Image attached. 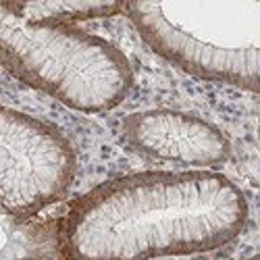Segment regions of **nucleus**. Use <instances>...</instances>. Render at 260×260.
Wrapping results in <instances>:
<instances>
[{
  "label": "nucleus",
  "mask_w": 260,
  "mask_h": 260,
  "mask_svg": "<svg viewBox=\"0 0 260 260\" xmlns=\"http://www.w3.org/2000/svg\"><path fill=\"white\" fill-rule=\"evenodd\" d=\"M75 152L58 129L0 106V208L31 216L67 193Z\"/></svg>",
  "instance_id": "nucleus-4"
},
{
  "label": "nucleus",
  "mask_w": 260,
  "mask_h": 260,
  "mask_svg": "<svg viewBox=\"0 0 260 260\" xmlns=\"http://www.w3.org/2000/svg\"><path fill=\"white\" fill-rule=\"evenodd\" d=\"M250 260H258V258H256V256H252V258H250Z\"/></svg>",
  "instance_id": "nucleus-6"
},
{
  "label": "nucleus",
  "mask_w": 260,
  "mask_h": 260,
  "mask_svg": "<svg viewBox=\"0 0 260 260\" xmlns=\"http://www.w3.org/2000/svg\"><path fill=\"white\" fill-rule=\"evenodd\" d=\"M248 221V202L212 171H152L106 181L71 206L64 260H152L216 250Z\"/></svg>",
  "instance_id": "nucleus-1"
},
{
  "label": "nucleus",
  "mask_w": 260,
  "mask_h": 260,
  "mask_svg": "<svg viewBox=\"0 0 260 260\" xmlns=\"http://www.w3.org/2000/svg\"><path fill=\"white\" fill-rule=\"evenodd\" d=\"M125 138L152 158L208 167L229 156V142L214 125L175 111H148L125 121Z\"/></svg>",
  "instance_id": "nucleus-5"
},
{
  "label": "nucleus",
  "mask_w": 260,
  "mask_h": 260,
  "mask_svg": "<svg viewBox=\"0 0 260 260\" xmlns=\"http://www.w3.org/2000/svg\"><path fill=\"white\" fill-rule=\"evenodd\" d=\"M0 64L75 111L117 106L132 88L127 56L75 25L31 21L17 3H0Z\"/></svg>",
  "instance_id": "nucleus-2"
},
{
  "label": "nucleus",
  "mask_w": 260,
  "mask_h": 260,
  "mask_svg": "<svg viewBox=\"0 0 260 260\" xmlns=\"http://www.w3.org/2000/svg\"><path fill=\"white\" fill-rule=\"evenodd\" d=\"M146 44L175 67L250 92L258 90V0L127 3Z\"/></svg>",
  "instance_id": "nucleus-3"
}]
</instances>
